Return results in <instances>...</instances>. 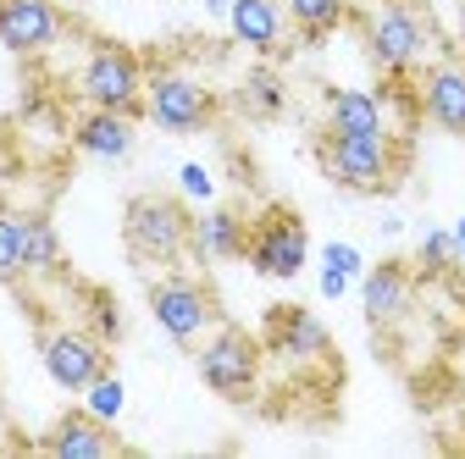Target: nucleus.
Segmentation results:
<instances>
[{"label": "nucleus", "mask_w": 465, "mask_h": 459, "mask_svg": "<svg viewBox=\"0 0 465 459\" xmlns=\"http://www.w3.org/2000/svg\"><path fill=\"white\" fill-rule=\"evenodd\" d=\"M194 216L172 194H134L123 210V244L139 266H178L189 255Z\"/></svg>", "instance_id": "nucleus-2"}, {"label": "nucleus", "mask_w": 465, "mask_h": 459, "mask_svg": "<svg viewBox=\"0 0 465 459\" xmlns=\"http://www.w3.org/2000/svg\"><path fill=\"white\" fill-rule=\"evenodd\" d=\"M327 128L332 133H388V111L366 89H332L327 94Z\"/></svg>", "instance_id": "nucleus-18"}, {"label": "nucleus", "mask_w": 465, "mask_h": 459, "mask_svg": "<svg viewBox=\"0 0 465 459\" xmlns=\"http://www.w3.org/2000/svg\"><path fill=\"white\" fill-rule=\"evenodd\" d=\"M78 398H84V410H89V415H100V421H116V415L128 410V387H123V376H116V371L94 376Z\"/></svg>", "instance_id": "nucleus-22"}, {"label": "nucleus", "mask_w": 465, "mask_h": 459, "mask_svg": "<svg viewBox=\"0 0 465 459\" xmlns=\"http://www.w3.org/2000/svg\"><path fill=\"white\" fill-rule=\"evenodd\" d=\"M89 305H94V332H100V337H116V310H111V299H105V294H89Z\"/></svg>", "instance_id": "nucleus-27"}, {"label": "nucleus", "mask_w": 465, "mask_h": 459, "mask_svg": "<svg viewBox=\"0 0 465 459\" xmlns=\"http://www.w3.org/2000/svg\"><path fill=\"white\" fill-rule=\"evenodd\" d=\"M39 448L55 459H105V454H123V437L111 432V421H100L89 410H67L39 437Z\"/></svg>", "instance_id": "nucleus-13"}, {"label": "nucleus", "mask_w": 465, "mask_h": 459, "mask_svg": "<svg viewBox=\"0 0 465 459\" xmlns=\"http://www.w3.org/2000/svg\"><path fill=\"white\" fill-rule=\"evenodd\" d=\"M144 299H150L155 327H161L172 343H183V349H194V343L222 321L211 282H200V277H189V271H166V277H155L150 288H144Z\"/></svg>", "instance_id": "nucleus-5"}, {"label": "nucleus", "mask_w": 465, "mask_h": 459, "mask_svg": "<svg viewBox=\"0 0 465 459\" xmlns=\"http://www.w3.org/2000/svg\"><path fill=\"white\" fill-rule=\"evenodd\" d=\"M460 255H454V233H427L421 239V266H432V271H443V266H454Z\"/></svg>", "instance_id": "nucleus-26"}, {"label": "nucleus", "mask_w": 465, "mask_h": 459, "mask_svg": "<svg viewBox=\"0 0 465 459\" xmlns=\"http://www.w3.org/2000/svg\"><path fill=\"white\" fill-rule=\"evenodd\" d=\"M227 6H232V0H205V12H211V17H227Z\"/></svg>", "instance_id": "nucleus-30"}, {"label": "nucleus", "mask_w": 465, "mask_h": 459, "mask_svg": "<svg viewBox=\"0 0 465 459\" xmlns=\"http://www.w3.org/2000/svg\"><path fill=\"white\" fill-rule=\"evenodd\" d=\"M288 23H294L305 39H327L343 17H349V0H282Z\"/></svg>", "instance_id": "nucleus-20"}, {"label": "nucleus", "mask_w": 465, "mask_h": 459, "mask_svg": "<svg viewBox=\"0 0 465 459\" xmlns=\"http://www.w3.org/2000/svg\"><path fill=\"white\" fill-rule=\"evenodd\" d=\"M23 216L0 205V282H23Z\"/></svg>", "instance_id": "nucleus-23"}, {"label": "nucleus", "mask_w": 465, "mask_h": 459, "mask_svg": "<svg viewBox=\"0 0 465 459\" xmlns=\"http://www.w3.org/2000/svg\"><path fill=\"white\" fill-rule=\"evenodd\" d=\"M411 305H416V277H411V266H404V260H382V266L366 271V282H361L366 327L388 332V327H399L404 316H411Z\"/></svg>", "instance_id": "nucleus-12"}, {"label": "nucleus", "mask_w": 465, "mask_h": 459, "mask_svg": "<svg viewBox=\"0 0 465 459\" xmlns=\"http://www.w3.org/2000/svg\"><path fill=\"white\" fill-rule=\"evenodd\" d=\"M73 144L94 161H128L134 155V117L128 111H105V105H89L84 117L73 122Z\"/></svg>", "instance_id": "nucleus-16"}, {"label": "nucleus", "mask_w": 465, "mask_h": 459, "mask_svg": "<svg viewBox=\"0 0 465 459\" xmlns=\"http://www.w3.org/2000/svg\"><path fill=\"white\" fill-rule=\"evenodd\" d=\"M178 183H183V194H189V200H200V205H211V200H216V183H211V171H205L200 161H183Z\"/></svg>", "instance_id": "nucleus-24"}, {"label": "nucleus", "mask_w": 465, "mask_h": 459, "mask_svg": "<svg viewBox=\"0 0 465 459\" xmlns=\"http://www.w3.org/2000/svg\"><path fill=\"white\" fill-rule=\"evenodd\" d=\"M343 294H349V277L332 271V266H322V299H343Z\"/></svg>", "instance_id": "nucleus-28"}, {"label": "nucleus", "mask_w": 465, "mask_h": 459, "mask_svg": "<svg viewBox=\"0 0 465 459\" xmlns=\"http://www.w3.org/2000/svg\"><path fill=\"white\" fill-rule=\"evenodd\" d=\"M239 105L250 111V117H282V105H288V89L272 67H255L239 89Z\"/></svg>", "instance_id": "nucleus-21"}, {"label": "nucleus", "mask_w": 465, "mask_h": 459, "mask_svg": "<svg viewBox=\"0 0 465 459\" xmlns=\"http://www.w3.org/2000/svg\"><path fill=\"white\" fill-rule=\"evenodd\" d=\"M144 117L161 133H200L216 117V94L189 73H150L144 78Z\"/></svg>", "instance_id": "nucleus-9"}, {"label": "nucleus", "mask_w": 465, "mask_h": 459, "mask_svg": "<svg viewBox=\"0 0 465 459\" xmlns=\"http://www.w3.org/2000/svg\"><path fill=\"white\" fill-rule=\"evenodd\" d=\"M316 166H322L327 183H338L349 194H388V189H399L404 150L388 133H332V128H322Z\"/></svg>", "instance_id": "nucleus-1"}, {"label": "nucleus", "mask_w": 465, "mask_h": 459, "mask_svg": "<svg viewBox=\"0 0 465 459\" xmlns=\"http://www.w3.org/2000/svg\"><path fill=\"white\" fill-rule=\"evenodd\" d=\"M23 271H28V277L62 271V239H55V221L39 216V210L23 216Z\"/></svg>", "instance_id": "nucleus-19"}, {"label": "nucleus", "mask_w": 465, "mask_h": 459, "mask_svg": "<svg viewBox=\"0 0 465 459\" xmlns=\"http://www.w3.org/2000/svg\"><path fill=\"white\" fill-rule=\"evenodd\" d=\"M39 360H45L50 382L62 387V393H84L94 376L111 371L105 337L89 332V327H45V332H39Z\"/></svg>", "instance_id": "nucleus-7"}, {"label": "nucleus", "mask_w": 465, "mask_h": 459, "mask_svg": "<svg viewBox=\"0 0 465 459\" xmlns=\"http://www.w3.org/2000/svg\"><path fill=\"white\" fill-rule=\"evenodd\" d=\"M250 249V221L232 210V205H211L205 216H194V233H189V255L200 266H216V260H244Z\"/></svg>", "instance_id": "nucleus-15"}, {"label": "nucleus", "mask_w": 465, "mask_h": 459, "mask_svg": "<svg viewBox=\"0 0 465 459\" xmlns=\"http://www.w3.org/2000/svg\"><path fill=\"white\" fill-rule=\"evenodd\" d=\"M266 349L288 366H311V360H327L332 355V332L322 316H311L305 305H272L266 310Z\"/></svg>", "instance_id": "nucleus-10"}, {"label": "nucleus", "mask_w": 465, "mask_h": 459, "mask_svg": "<svg viewBox=\"0 0 465 459\" xmlns=\"http://www.w3.org/2000/svg\"><path fill=\"white\" fill-rule=\"evenodd\" d=\"M427 17L411 6V0H377V6L361 17V44L371 55V67L388 73V78H404L421 55H427Z\"/></svg>", "instance_id": "nucleus-3"}, {"label": "nucleus", "mask_w": 465, "mask_h": 459, "mask_svg": "<svg viewBox=\"0 0 465 459\" xmlns=\"http://www.w3.org/2000/svg\"><path fill=\"white\" fill-rule=\"evenodd\" d=\"M67 34V17L55 0H0V44L12 55H45Z\"/></svg>", "instance_id": "nucleus-11"}, {"label": "nucleus", "mask_w": 465, "mask_h": 459, "mask_svg": "<svg viewBox=\"0 0 465 459\" xmlns=\"http://www.w3.org/2000/svg\"><path fill=\"white\" fill-rule=\"evenodd\" d=\"M194 371L200 382L216 393V398H232V405H244V398L261 387V337H250L244 327H211L200 343H194Z\"/></svg>", "instance_id": "nucleus-4"}, {"label": "nucleus", "mask_w": 465, "mask_h": 459, "mask_svg": "<svg viewBox=\"0 0 465 459\" xmlns=\"http://www.w3.org/2000/svg\"><path fill=\"white\" fill-rule=\"evenodd\" d=\"M322 266H332V271H343L349 282H355V277L366 271V260H361V249H355V244H327V249H322Z\"/></svg>", "instance_id": "nucleus-25"}, {"label": "nucleus", "mask_w": 465, "mask_h": 459, "mask_svg": "<svg viewBox=\"0 0 465 459\" xmlns=\"http://www.w3.org/2000/svg\"><path fill=\"white\" fill-rule=\"evenodd\" d=\"M144 62L128 50V44H111L100 39L89 50V62L78 73V89L89 105H105V111H128V117H144Z\"/></svg>", "instance_id": "nucleus-6"}, {"label": "nucleus", "mask_w": 465, "mask_h": 459, "mask_svg": "<svg viewBox=\"0 0 465 459\" xmlns=\"http://www.w3.org/2000/svg\"><path fill=\"white\" fill-rule=\"evenodd\" d=\"M227 28H232V39H239L244 50L272 55L282 44V34H288V12H282V0H232Z\"/></svg>", "instance_id": "nucleus-17"}, {"label": "nucleus", "mask_w": 465, "mask_h": 459, "mask_svg": "<svg viewBox=\"0 0 465 459\" xmlns=\"http://www.w3.org/2000/svg\"><path fill=\"white\" fill-rule=\"evenodd\" d=\"M305 255H311V233H305V221L288 210V205H266L261 221H250V249L244 260L261 271V277H300L305 271Z\"/></svg>", "instance_id": "nucleus-8"}, {"label": "nucleus", "mask_w": 465, "mask_h": 459, "mask_svg": "<svg viewBox=\"0 0 465 459\" xmlns=\"http://www.w3.org/2000/svg\"><path fill=\"white\" fill-rule=\"evenodd\" d=\"M449 233H454V255H460V260H465V216H460V221H454V227H449Z\"/></svg>", "instance_id": "nucleus-29"}, {"label": "nucleus", "mask_w": 465, "mask_h": 459, "mask_svg": "<svg viewBox=\"0 0 465 459\" xmlns=\"http://www.w3.org/2000/svg\"><path fill=\"white\" fill-rule=\"evenodd\" d=\"M416 105H421V117H427L432 128L465 139V62H432V67L421 73Z\"/></svg>", "instance_id": "nucleus-14"}, {"label": "nucleus", "mask_w": 465, "mask_h": 459, "mask_svg": "<svg viewBox=\"0 0 465 459\" xmlns=\"http://www.w3.org/2000/svg\"><path fill=\"white\" fill-rule=\"evenodd\" d=\"M55 6H84V0H55Z\"/></svg>", "instance_id": "nucleus-31"}]
</instances>
